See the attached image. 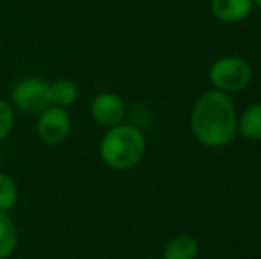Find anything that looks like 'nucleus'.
I'll use <instances>...</instances> for the list:
<instances>
[{
    "label": "nucleus",
    "mask_w": 261,
    "mask_h": 259,
    "mask_svg": "<svg viewBox=\"0 0 261 259\" xmlns=\"http://www.w3.org/2000/svg\"><path fill=\"white\" fill-rule=\"evenodd\" d=\"M192 133L208 148H222L234 138L238 119L233 101L222 91H208L197 100L190 119Z\"/></svg>",
    "instance_id": "obj_1"
},
{
    "label": "nucleus",
    "mask_w": 261,
    "mask_h": 259,
    "mask_svg": "<svg viewBox=\"0 0 261 259\" xmlns=\"http://www.w3.org/2000/svg\"><path fill=\"white\" fill-rule=\"evenodd\" d=\"M146 153V138L132 125H116L107 128L100 140V158L114 170H128L139 165Z\"/></svg>",
    "instance_id": "obj_2"
},
{
    "label": "nucleus",
    "mask_w": 261,
    "mask_h": 259,
    "mask_svg": "<svg viewBox=\"0 0 261 259\" xmlns=\"http://www.w3.org/2000/svg\"><path fill=\"white\" fill-rule=\"evenodd\" d=\"M208 78L217 91H222L226 94L238 93L251 83L252 68L244 57L226 55L210 66Z\"/></svg>",
    "instance_id": "obj_3"
},
{
    "label": "nucleus",
    "mask_w": 261,
    "mask_h": 259,
    "mask_svg": "<svg viewBox=\"0 0 261 259\" xmlns=\"http://www.w3.org/2000/svg\"><path fill=\"white\" fill-rule=\"evenodd\" d=\"M11 105L14 110L39 114L50 107V82L41 76H23L11 89Z\"/></svg>",
    "instance_id": "obj_4"
},
{
    "label": "nucleus",
    "mask_w": 261,
    "mask_h": 259,
    "mask_svg": "<svg viewBox=\"0 0 261 259\" xmlns=\"http://www.w3.org/2000/svg\"><path fill=\"white\" fill-rule=\"evenodd\" d=\"M73 128L71 116L68 108L50 105L43 112H39L38 123H36V133L39 140L48 146H59L69 137Z\"/></svg>",
    "instance_id": "obj_5"
},
{
    "label": "nucleus",
    "mask_w": 261,
    "mask_h": 259,
    "mask_svg": "<svg viewBox=\"0 0 261 259\" xmlns=\"http://www.w3.org/2000/svg\"><path fill=\"white\" fill-rule=\"evenodd\" d=\"M91 118L96 125L110 128V126L121 125L126 116V105H124L123 98L116 93L103 91V93L96 94L91 101Z\"/></svg>",
    "instance_id": "obj_6"
},
{
    "label": "nucleus",
    "mask_w": 261,
    "mask_h": 259,
    "mask_svg": "<svg viewBox=\"0 0 261 259\" xmlns=\"http://www.w3.org/2000/svg\"><path fill=\"white\" fill-rule=\"evenodd\" d=\"M213 16L222 23L244 21L254 9V0H210Z\"/></svg>",
    "instance_id": "obj_7"
},
{
    "label": "nucleus",
    "mask_w": 261,
    "mask_h": 259,
    "mask_svg": "<svg viewBox=\"0 0 261 259\" xmlns=\"http://www.w3.org/2000/svg\"><path fill=\"white\" fill-rule=\"evenodd\" d=\"M79 85L69 78H59L50 82V103L62 108H69L79 100Z\"/></svg>",
    "instance_id": "obj_8"
},
{
    "label": "nucleus",
    "mask_w": 261,
    "mask_h": 259,
    "mask_svg": "<svg viewBox=\"0 0 261 259\" xmlns=\"http://www.w3.org/2000/svg\"><path fill=\"white\" fill-rule=\"evenodd\" d=\"M18 247V229L9 211H0V259H7Z\"/></svg>",
    "instance_id": "obj_9"
},
{
    "label": "nucleus",
    "mask_w": 261,
    "mask_h": 259,
    "mask_svg": "<svg viewBox=\"0 0 261 259\" xmlns=\"http://www.w3.org/2000/svg\"><path fill=\"white\" fill-rule=\"evenodd\" d=\"M197 252H199V247H197L196 240L192 236L181 235L172 238L165 245L162 259H196Z\"/></svg>",
    "instance_id": "obj_10"
},
{
    "label": "nucleus",
    "mask_w": 261,
    "mask_h": 259,
    "mask_svg": "<svg viewBox=\"0 0 261 259\" xmlns=\"http://www.w3.org/2000/svg\"><path fill=\"white\" fill-rule=\"evenodd\" d=\"M238 130L245 138L261 140V103L249 107L238 119Z\"/></svg>",
    "instance_id": "obj_11"
},
{
    "label": "nucleus",
    "mask_w": 261,
    "mask_h": 259,
    "mask_svg": "<svg viewBox=\"0 0 261 259\" xmlns=\"http://www.w3.org/2000/svg\"><path fill=\"white\" fill-rule=\"evenodd\" d=\"M18 203V185L11 174L0 170V211H11Z\"/></svg>",
    "instance_id": "obj_12"
},
{
    "label": "nucleus",
    "mask_w": 261,
    "mask_h": 259,
    "mask_svg": "<svg viewBox=\"0 0 261 259\" xmlns=\"http://www.w3.org/2000/svg\"><path fill=\"white\" fill-rule=\"evenodd\" d=\"M14 128V108L9 101L0 98V142H4Z\"/></svg>",
    "instance_id": "obj_13"
},
{
    "label": "nucleus",
    "mask_w": 261,
    "mask_h": 259,
    "mask_svg": "<svg viewBox=\"0 0 261 259\" xmlns=\"http://www.w3.org/2000/svg\"><path fill=\"white\" fill-rule=\"evenodd\" d=\"M254 6H258L259 9H261V0H254Z\"/></svg>",
    "instance_id": "obj_14"
}]
</instances>
